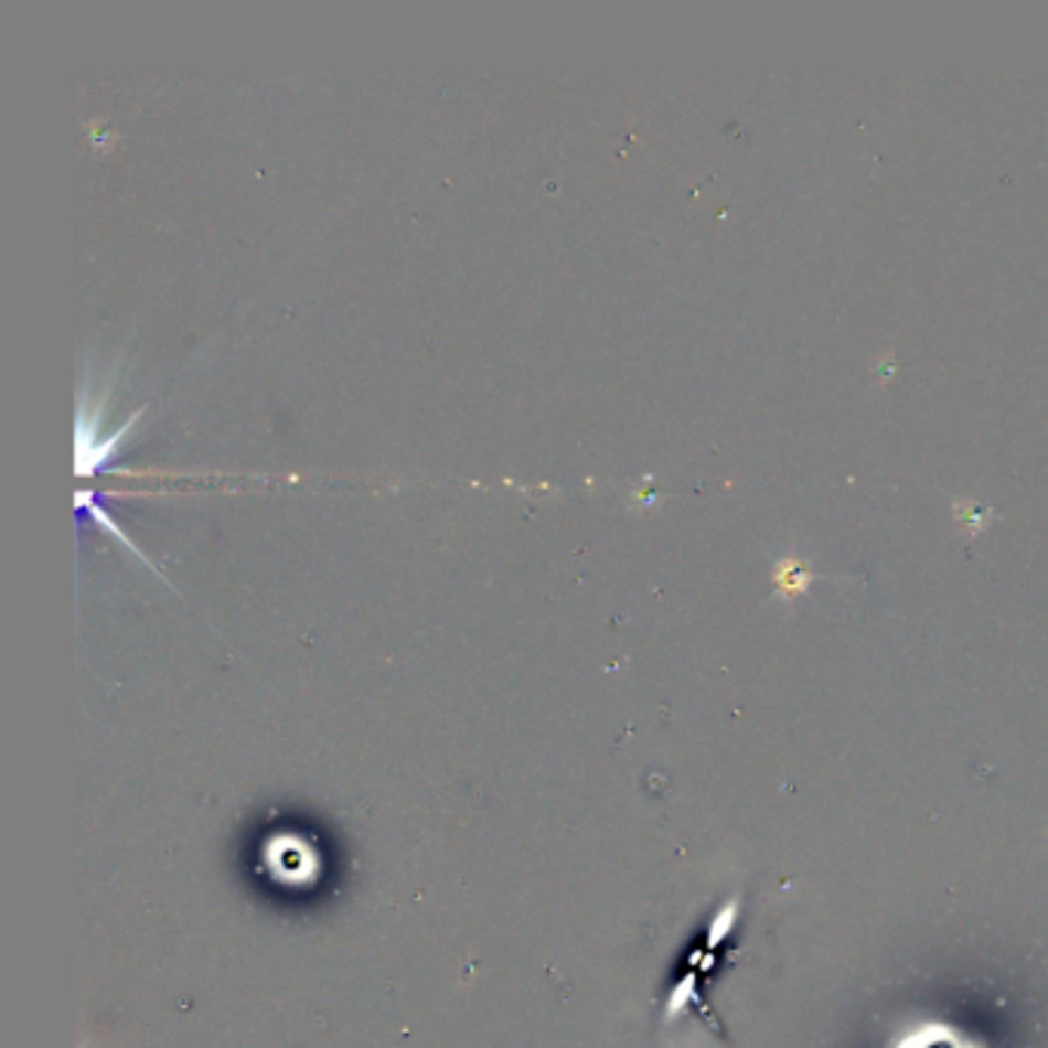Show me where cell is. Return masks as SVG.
<instances>
[{
  "label": "cell",
  "mask_w": 1048,
  "mask_h": 1048,
  "mask_svg": "<svg viewBox=\"0 0 1048 1048\" xmlns=\"http://www.w3.org/2000/svg\"><path fill=\"white\" fill-rule=\"evenodd\" d=\"M905 1048H922V1046H905ZM926 1048H965V1046H944V1042H926Z\"/></svg>",
  "instance_id": "6da1fadb"
}]
</instances>
